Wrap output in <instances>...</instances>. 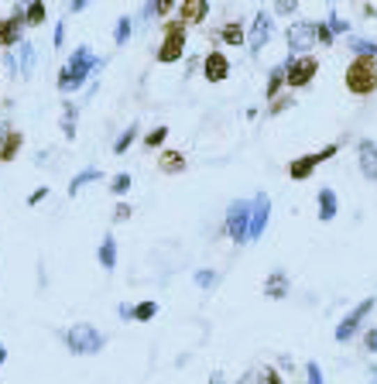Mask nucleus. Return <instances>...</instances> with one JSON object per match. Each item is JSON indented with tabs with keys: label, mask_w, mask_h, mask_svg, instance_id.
Segmentation results:
<instances>
[{
	"label": "nucleus",
	"mask_w": 377,
	"mask_h": 384,
	"mask_svg": "<svg viewBox=\"0 0 377 384\" xmlns=\"http://www.w3.org/2000/svg\"><path fill=\"white\" fill-rule=\"evenodd\" d=\"M346 89L353 96H367L377 89V55H357L350 66H346Z\"/></svg>",
	"instance_id": "1"
},
{
	"label": "nucleus",
	"mask_w": 377,
	"mask_h": 384,
	"mask_svg": "<svg viewBox=\"0 0 377 384\" xmlns=\"http://www.w3.org/2000/svg\"><path fill=\"white\" fill-rule=\"evenodd\" d=\"M319 72V59H312V55H298L288 62V69H285V83L292 86V89H302V86L312 83V76Z\"/></svg>",
	"instance_id": "2"
},
{
	"label": "nucleus",
	"mask_w": 377,
	"mask_h": 384,
	"mask_svg": "<svg viewBox=\"0 0 377 384\" xmlns=\"http://www.w3.org/2000/svg\"><path fill=\"white\" fill-rule=\"evenodd\" d=\"M185 48V24L182 21H168L165 24V38L158 48V62H175Z\"/></svg>",
	"instance_id": "3"
},
{
	"label": "nucleus",
	"mask_w": 377,
	"mask_h": 384,
	"mask_svg": "<svg viewBox=\"0 0 377 384\" xmlns=\"http://www.w3.org/2000/svg\"><path fill=\"white\" fill-rule=\"evenodd\" d=\"M333 155H336V148L316 151V155H305V158H298V162H292V165H288V175H292V178H305L309 171L319 165V162H326V158H333Z\"/></svg>",
	"instance_id": "4"
},
{
	"label": "nucleus",
	"mask_w": 377,
	"mask_h": 384,
	"mask_svg": "<svg viewBox=\"0 0 377 384\" xmlns=\"http://www.w3.org/2000/svg\"><path fill=\"white\" fill-rule=\"evenodd\" d=\"M203 72H206L210 83H223V79L230 76V62H226V55H223V52H210L206 62H203Z\"/></svg>",
	"instance_id": "5"
},
{
	"label": "nucleus",
	"mask_w": 377,
	"mask_h": 384,
	"mask_svg": "<svg viewBox=\"0 0 377 384\" xmlns=\"http://www.w3.org/2000/svg\"><path fill=\"white\" fill-rule=\"evenodd\" d=\"M206 17V3L203 0H185L182 7H178V21L182 24H199Z\"/></svg>",
	"instance_id": "6"
},
{
	"label": "nucleus",
	"mask_w": 377,
	"mask_h": 384,
	"mask_svg": "<svg viewBox=\"0 0 377 384\" xmlns=\"http://www.w3.org/2000/svg\"><path fill=\"white\" fill-rule=\"evenodd\" d=\"M371 305H374V302H364V305H357V309H353V312H350V316H346V319L339 323V333H336V337H339V340L353 337V330L360 326V319L367 316V309H371Z\"/></svg>",
	"instance_id": "7"
},
{
	"label": "nucleus",
	"mask_w": 377,
	"mask_h": 384,
	"mask_svg": "<svg viewBox=\"0 0 377 384\" xmlns=\"http://www.w3.org/2000/svg\"><path fill=\"white\" fill-rule=\"evenodd\" d=\"M21 24H24V17H21V14H10L7 21H0V45H14V42H17Z\"/></svg>",
	"instance_id": "8"
},
{
	"label": "nucleus",
	"mask_w": 377,
	"mask_h": 384,
	"mask_svg": "<svg viewBox=\"0 0 377 384\" xmlns=\"http://www.w3.org/2000/svg\"><path fill=\"white\" fill-rule=\"evenodd\" d=\"M360 165H364V175H367V178H377V148L371 141L360 144Z\"/></svg>",
	"instance_id": "9"
},
{
	"label": "nucleus",
	"mask_w": 377,
	"mask_h": 384,
	"mask_svg": "<svg viewBox=\"0 0 377 384\" xmlns=\"http://www.w3.org/2000/svg\"><path fill=\"white\" fill-rule=\"evenodd\" d=\"M158 169L168 171V175H171V171H182V169H185L182 151H165V155H162V162H158Z\"/></svg>",
	"instance_id": "10"
},
{
	"label": "nucleus",
	"mask_w": 377,
	"mask_h": 384,
	"mask_svg": "<svg viewBox=\"0 0 377 384\" xmlns=\"http://www.w3.org/2000/svg\"><path fill=\"white\" fill-rule=\"evenodd\" d=\"M244 223H247V206H240V210L233 206V213H230V233H233L237 240L244 237Z\"/></svg>",
	"instance_id": "11"
},
{
	"label": "nucleus",
	"mask_w": 377,
	"mask_h": 384,
	"mask_svg": "<svg viewBox=\"0 0 377 384\" xmlns=\"http://www.w3.org/2000/svg\"><path fill=\"white\" fill-rule=\"evenodd\" d=\"M223 42H226V45H240V42H244V24H240V21L223 24Z\"/></svg>",
	"instance_id": "12"
},
{
	"label": "nucleus",
	"mask_w": 377,
	"mask_h": 384,
	"mask_svg": "<svg viewBox=\"0 0 377 384\" xmlns=\"http://www.w3.org/2000/svg\"><path fill=\"white\" fill-rule=\"evenodd\" d=\"M17 148H21V134H7V144L0 148V158H3V162H10Z\"/></svg>",
	"instance_id": "13"
},
{
	"label": "nucleus",
	"mask_w": 377,
	"mask_h": 384,
	"mask_svg": "<svg viewBox=\"0 0 377 384\" xmlns=\"http://www.w3.org/2000/svg\"><path fill=\"white\" fill-rule=\"evenodd\" d=\"M333 213H336V199H333V192L326 189V192H323V220H330Z\"/></svg>",
	"instance_id": "14"
},
{
	"label": "nucleus",
	"mask_w": 377,
	"mask_h": 384,
	"mask_svg": "<svg viewBox=\"0 0 377 384\" xmlns=\"http://www.w3.org/2000/svg\"><path fill=\"white\" fill-rule=\"evenodd\" d=\"M165 134H168V128H158V130H151V134H148V141H144V144H148V148H158V144H162V141H165Z\"/></svg>",
	"instance_id": "15"
},
{
	"label": "nucleus",
	"mask_w": 377,
	"mask_h": 384,
	"mask_svg": "<svg viewBox=\"0 0 377 384\" xmlns=\"http://www.w3.org/2000/svg\"><path fill=\"white\" fill-rule=\"evenodd\" d=\"M42 21H45V7L42 3H35V7L28 10V24H42Z\"/></svg>",
	"instance_id": "16"
},
{
	"label": "nucleus",
	"mask_w": 377,
	"mask_h": 384,
	"mask_svg": "<svg viewBox=\"0 0 377 384\" xmlns=\"http://www.w3.org/2000/svg\"><path fill=\"white\" fill-rule=\"evenodd\" d=\"M151 312H155V302H141V309L134 312L137 319H151Z\"/></svg>",
	"instance_id": "17"
},
{
	"label": "nucleus",
	"mask_w": 377,
	"mask_h": 384,
	"mask_svg": "<svg viewBox=\"0 0 377 384\" xmlns=\"http://www.w3.org/2000/svg\"><path fill=\"white\" fill-rule=\"evenodd\" d=\"M124 189H130V175H117L114 178V192H124Z\"/></svg>",
	"instance_id": "18"
},
{
	"label": "nucleus",
	"mask_w": 377,
	"mask_h": 384,
	"mask_svg": "<svg viewBox=\"0 0 377 384\" xmlns=\"http://www.w3.org/2000/svg\"><path fill=\"white\" fill-rule=\"evenodd\" d=\"M103 264H114V240L103 244Z\"/></svg>",
	"instance_id": "19"
},
{
	"label": "nucleus",
	"mask_w": 377,
	"mask_h": 384,
	"mask_svg": "<svg viewBox=\"0 0 377 384\" xmlns=\"http://www.w3.org/2000/svg\"><path fill=\"white\" fill-rule=\"evenodd\" d=\"M171 7H175V0H162V3H158V14H168Z\"/></svg>",
	"instance_id": "20"
},
{
	"label": "nucleus",
	"mask_w": 377,
	"mask_h": 384,
	"mask_svg": "<svg viewBox=\"0 0 377 384\" xmlns=\"http://www.w3.org/2000/svg\"><path fill=\"white\" fill-rule=\"evenodd\" d=\"M309 378H312V384H323V374H319L316 367H309Z\"/></svg>",
	"instance_id": "21"
},
{
	"label": "nucleus",
	"mask_w": 377,
	"mask_h": 384,
	"mask_svg": "<svg viewBox=\"0 0 377 384\" xmlns=\"http://www.w3.org/2000/svg\"><path fill=\"white\" fill-rule=\"evenodd\" d=\"M264 378H268V384H282V378H278L275 371H264Z\"/></svg>",
	"instance_id": "22"
},
{
	"label": "nucleus",
	"mask_w": 377,
	"mask_h": 384,
	"mask_svg": "<svg viewBox=\"0 0 377 384\" xmlns=\"http://www.w3.org/2000/svg\"><path fill=\"white\" fill-rule=\"evenodd\" d=\"M130 216V206H117V220H127Z\"/></svg>",
	"instance_id": "23"
},
{
	"label": "nucleus",
	"mask_w": 377,
	"mask_h": 384,
	"mask_svg": "<svg viewBox=\"0 0 377 384\" xmlns=\"http://www.w3.org/2000/svg\"><path fill=\"white\" fill-rule=\"evenodd\" d=\"M240 384H257V374H247V378H244Z\"/></svg>",
	"instance_id": "24"
}]
</instances>
